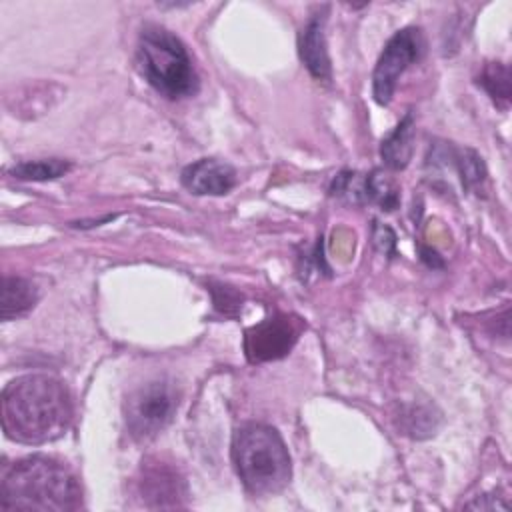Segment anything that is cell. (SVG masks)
I'll use <instances>...</instances> for the list:
<instances>
[{"mask_svg":"<svg viewBox=\"0 0 512 512\" xmlns=\"http://www.w3.org/2000/svg\"><path fill=\"white\" fill-rule=\"evenodd\" d=\"M36 302H38V290L30 280L20 276L2 278L0 318L4 322L28 314L36 306Z\"/></svg>","mask_w":512,"mask_h":512,"instance_id":"obj_11","label":"cell"},{"mask_svg":"<svg viewBox=\"0 0 512 512\" xmlns=\"http://www.w3.org/2000/svg\"><path fill=\"white\" fill-rule=\"evenodd\" d=\"M138 496L148 508H176L186 500V482L180 472L158 458L142 462L138 480Z\"/></svg>","mask_w":512,"mask_h":512,"instance_id":"obj_7","label":"cell"},{"mask_svg":"<svg viewBox=\"0 0 512 512\" xmlns=\"http://www.w3.org/2000/svg\"><path fill=\"white\" fill-rule=\"evenodd\" d=\"M180 180L196 196H222L234 188L236 170L224 160L200 158L182 170Z\"/></svg>","mask_w":512,"mask_h":512,"instance_id":"obj_9","label":"cell"},{"mask_svg":"<svg viewBox=\"0 0 512 512\" xmlns=\"http://www.w3.org/2000/svg\"><path fill=\"white\" fill-rule=\"evenodd\" d=\"M72 164L62 158H42V160H26L16 166H12L10 174L16 180H26V182H44V180H56L64 176Z\"/></svg>","mask_w":512,"mask_h":512,"instance_id":"obj_13","label":"cell"},{"mask_svg":"<svg viewBox=\"0 0 512 512\" xmlns=\"http://www.w3.org/2000/svg\"><path fill=\"white\" fill-rule=\"evenodd\" d=\"M372 238H374V244H376V248L380 252L390 254V258L396 254V236H394V232L388 226H384L380 222H374Z\"/></svg>","mask_w":512,"mask_h":512,"instance_id":"obj_16","label":"cell"},{"mask_svg":"<svg viewBox=\"0 0 512 512\" xmlns=\"http://www.w3.org/2000/svg\"><path fill=\"white\" fill-rule=\"evenodd\" d=\"M424 48H426L424 34L416 26L398 30L386 42L372 74V94L380 106L390 104L400 74L412 62L420 60V56L424 54Z\"/></svg>","mask_w":512,"mask_h":512,"instance_id":"obj_6","label":"cell"},{"mask_svg":"<svg viewBox=\"0 0 512 512\" xmlns=\"http://www.w3.org/2000/svg\"><path fill=\"white\" fill-rule=\"evenodd\" d=\"M180 394L172 380L154 378L134 388L124 402V422L138 442L154 438L176 414Z\"/></svg>","mask_w":512,"mask_h":512,"instance_id":"obj_5","label":"cell"},{"mask_svg":"<svg viewBox=\"0 0 512 512\" xmlns=\"http://www.w3.org/2000/svg\"><path fill=\"white\" fill-rule=\"evenodd\" d=\"M72 422V398L66 384L48 374H26L2 392V426L8 438L42 444L62 436Z\"/></svg>","mask_w":512,"mask_h":512,"instance_id":"obj_1","label":"cell"},{"mask_svg":"<svg viewBox=\"0 0 512 512\" xmlns=\"http://www.w3.org/2000/svg\"><path fill=\"white\" fill-rule=\"evenodd\" d=\"M232 462L238 478L252 496L280 492L292 476L288 448L276 428L244 424L232 436Z\"/></svg>","mask_w":512,"mask_h":512,"instance_id":"obj_3","label":"cell"},{"mask_svg":"<svg viewBox=\"0 0 512 512\" xmlns=\"http://www.w3.org/2000/svg\"><path fill=\"white\" fill-rule=\"evenodd\" d=\"M414 152V116L408 112L398 126L382 140L380 158L386 168L402 170L408 166Z\"/></svg>","mask_w":512,"mask_h":512,"instance_id":"obj_12","label":"cell"},{"mask_svg":"<svg viewBox=\"0 0 512 512\" xmlns=\"http://www.w3.org/2000/svg\"><path fill=\"white\" fill-rule=\"evenodd\" d=\"M0 506L4 510H76L82 506V488L66 464L34 454L4 468Z\"/></svg>","mask_w":512,"mask_h":512,"instance_id":"obj_2","label":"cell"},{"mask_svg":"<svg viewBox=\"0 0 512 512\" xmlns=\"http://www.w3.org/2000/svg\"><path fill=\"white\" fill-rule=\"evenodd\" d=\"M364 204H378L380 210H394L400 204V190L380 170L364 174Z\"/></svg>","mask_w":512,"mask_h":512,"instance_id":"obj_14","label":"cell"},{"mask_svg":"<svg viewBox=\"0 0 512 512\" xmlns=\"http://www.w3.org/2000/svg\"><path fill=\"white\" fill-rule=\"evenodd\" d=\"M300 334V322L278 314L252 326L244 334V350L250 362H266L286 356Z\"/></svg>","mask_w":512,"mask_h":512,"instance_id":"obj_8","label":"cell"},{"mask_svg":"<svg viewBox=\"0 0 512 512\" xmlns=\"http://www.w3.org/2000/svg\"><path fill=\"white\" fill-rule=\"evenodd\" d=\"M478 86H482L492 102L500 108H508L510 104V68L502 62H490L482 68L478 76Z\"/></svg>","mask_w":512,"mask_h":512,"instance_id":"obj_15","label":"cell"},{"mask_svg":"<svg viewBox=\"0 0 512 512\" xmlns=\"http://www.w3.org/2000/svg\"><path fill=\"white\" fill-rule=\"evenodd\" d=\"M326 12H328V6L318 8L298 34V54L302 64L308 68V72L316 80H324V82L332 78L326 36H324Z\"/></svg>","mask_w":512,"mask_h":512,"instance_id":"obj_10","label":"cell"},{"mask_svg":"<svg viewBox=\"0 0 512 512\" xmlns=\"http://www.w3.org/2000/svg\"><path fill=\"white\" fill-rule=\"evenodd\" d=\"M136 66L162 96L180 100L198 92V74L182 40L168 28L144 24L138 34Z\"/></svg>","mask_w":512,"mask_h":512,"instance_id":"obj_4","label":"cell"},{"mask_svg":"<svg viewBox=\"0 0 512 512\" xmlns=\"http://www.w3.org/2000/svg\"><path fill=\"white\" fill-rule=\"evenodd\" d=\"M436 256H438V254H436L434 250H428V248H424V250H422V260H424L428 266H432V268L442 266V262H440Z\"/></svg>","mask_w":512,"mask_h":512,"instance_id":"obj_17","label":"cell"}]
</instances>
